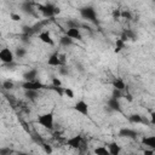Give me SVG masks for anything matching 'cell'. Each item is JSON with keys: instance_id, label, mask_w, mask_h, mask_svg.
<instances>
[{"instance_id": "34", "label": "cell", "mask_w": 155, "mask_h": 155, "mask_svg": "<svg viewBox=\"0 0 155 155\" xmlns=\"http://www.w3.org/2000/svg\"><path fill=\"white\" fill-rule=\"evenodd\" d=\"M121 17V11L120 10H114L113 11V18L114 19H117V18H120Z\"/></svg>"}, {"instance_id": "23", "label": "cell", "mask_w": 155, "mask_h": 155, "mask_svg": "<svg viewBox=\"0 0 155 155\" xmlns=\"http://www.w3.org/2000/svg\"><path fill=\"white\" fill-rule=\"evenodd\" d=\"M67 27L68 28H81V24L75 19H69L67 21Z\"/></svg>"}, {"instance_id": "3", "label": "cell", "mask_w": 155, "mask_h": 155, "mask_svg": "<svg viewBox=\"0 0 155 155\" xmlns=\"http://www.w3.org/2000/svg\"><path fill=\"white\" fill-rule=\"evenodd\" d=\"M38 122L42 127H45L47 130H52L53 128V114L52 113H45V114L40 115L38 117Z\"/></svg>"}, {"instance_id": "19", "label": "cell", "mask_w": 155, "mask_h": 155, "mask_svg": "<svg viewBox=\"0 0 155 155\" xmlns=\"http://www.w3.org/2000/svg\"><path fill=\"white\" fill-rule=\"evenodd\" d=\"M24 96L31 101H35L39 97V91L36 90H24Z\"/></svg>"}, {"instance_id": "7", "label": "cell", "mask_w": 155, "mask_h": 155, "mask_svg": "<svg viewBox=\"0 0 155 155\" xmlns=\"http://www.w3.org/2000/svg\"><path fill=\"white\" fill-rule=\"evenodd\" d=\"M74 109L78 111V113H80V114H82V115H87L88 114V104L85 102V101H78L75 104H74Z\"/></svg>"}, {"instance_id": "28", "label": "cell", "mask_w": 155, "mask_h": 155, "mask_svg": "<svg viewBox=\"0 0 155 155\" xmlns=\"http://www.w3.org/2000/svg\"><path fill=\"white\" fill-rule=\"evenodd\" d=\"M64 94H65L68 98H70V99L74 98V91H73L70 87H65V88H64Z\"/></svg>"}, {"instance_id": "11", "label": "cell", "mask_w": 155, "mask_h": 155, "mask_svg": "<svg viewBox=\"0 0 155 155\" xmlns=\"http://www.w3.org/2000/svg\"><path fill=\"white\" fill-rule=\"evenodd\" d=\"M65 35L70 36L71 39H76V40L82 39V34L80 31V28H68L65 31Z\"/></svg>"}, {"instance_id": "17", "label": "cell", "mask_w": 155, "mask_h": 155, "mask_svg": "<svg viewBox=\"0 0 155 155\" xmlns=\"http://www.w3.org/2000/svg\"><path fill=\"white\" fill-rule=\"evenodd\" d=\"M108 149H109V153H110L111 155H117V154L121 151V148H120V145H119L116 142L109 143V144H108Z\"/></svg>"}, {"instance_id": "9", "label": "cell", "mask_w": 155, "mask_h": 155, "mask_svg": "<svg viewBox=\"0 0 155 155\" xmlns=\"http://www.w3.org/2000/svg\"><path fill=\"white\" fill-rule=\"evenodd\" d=\"M47 64L51 65V67H61V65H64V64L62 63L61 58H59V53H57V52L52 53V54L48 57Z\"/></svg>"}, {"instance_id": "12", "label": "cell", "mask_w": 155, "mask_h": 155, "mask_svg": "<svg viewBox=\"0 0 155 155\" xmlns=\"http://www.w3.org/2000/svg\"><path fill=\"white\" fill-rule=\"evenodd\" d=\"M39 39H40L44 44H47V45H50V46H53V45H54V41H53V39L51 38V35H50L48 31H42V33H40V34H39Z\"/></svg>"}, {"instance_id": "2", "label": "cell", "mask_w": 155, "mask_h": 155, "mask_svg": "<svg viewBox=\"0 0 155 155\" xmlns=\"http://www.w3.org/2000/svg\"><path fill=\"white\" fill-rule=\"evenodd\" d=\"M80 15L84 19L88 21V22H92V23H96L97 24V13H96V10L92 7V6H84L80 8Z\"/></svg>"}, {"instance_id": "4", "label": "cell", "mask_w": 155, "mask_h": 155, "mask_svg": "<svg viewBox=\"0 0 155 155\" xmlns=\"http://www.w3.org/2000/svg\"><path fill=\"white\" fill-rule=\"evenodd\" d=\"M22 87H23V90H36V91H39L41 88H48V86L44 85L42 82H40L36 79L35 80H30V81H24L22 84Z\"/></svg>"}, {"instance_id": "25", "label": "cell", "mask_w": 155, "mask_h": 155, "mask_svg": "<svg viewBox=\"0 0 155 155\" xmlns=\"http://www.w3.org/2000/svg\"><path fill=\"white\" fill-rule=\"evenodd\" d=\"M15 87V84H13V81H11V80H5L4 82H2V88L4 90H12Z\"/></svg>"}, {"instance_id": "27", "label": "cell", "mask_w": 155, "mask_h": 155, "mask_svg": "<svg viewBox=\"0 0 155 155\" xmlns=\"http://www.w3.org/2000/svg\"><path fill=\"white\" fill-rule=\"evenodd\" d=\"M122 96H124V94H122V91H121V90L114 88V90H113V92H111V97H114V98H117V99H120Z\"/></svg>"}, {"instance_id": "10", "label": "cell", "mask_w": 155, "mask_h": 155, "mask_svg": "<svg viewBox=\"0 0 155 155\" xmlns=\"http://www.w3.org/2000/svg\"><path fill=\"white\" fill-rule=\"evenodd\" d=\"M119 136L122 137V138H130V139H136L137 138V132L134 130H131V128H121L119 131Z\"/></svg>"}, {"instance_id": "13", "label": "cell", "mask_w": 155, "mask_h": 155, "mask_svg": "<svg viewBox=\"0 0 155 155\" xmlns=\"http://www.w3.org/2000/svg\"><path fill=\"white\" fill-rule=\"evenodd\" d=\"M36 76H38V69H35V68L29 69L28 71H25V73L23 74V79H24L25 81L35 80V79H36Z\"/></svg>"}, {"instance_id": "24", "label": "cell", "mask_w": 155, "mask_h": 155, "mask_svg": "<svg viewBox=\"0 0 155 155\" xmlns=\"http://www.w3.org/2000/svg\"><path fill=\"white\" fill-rule=\"evenodd\" d=\"M15 54H16L17 58H23V57L27 54V51H25V48H23V47H18V48H16Z\"/></svg>"}, {"instance_id": "29", "label": "cell", "mask_w": 155, "mask_h": 155, "mask_svg": "<svg viewBox=\"0 0 155 155\" xmlns=\"http://www.w3.org/2000/svg\"><path fill=\"white\" fill-rule=\"evenodd\" d=\"M121 18H125V19H132V13L127 10L125 11H121Z\"/></svg>"}, {"instance_id": "38", "label": "cell", "mask_w": 155, "mask_h": 155, "mask_svg": "<svg viewBox=\"0 0 155 155\" xmlns=\"http://www.w3.org/2000/svg\"><path fill=\"white\" fill-rule=\"evenodd\" d=\"M125 97H126V98H127V101H128V102H132V96H131V94H130V93H127V94H126V96H125Z\"/></svg>"}, {"instance_id": "31", "label": "cell", "mask_w": 155, "mask_h": 155, "mask_svg": "<svg viewBox=\"0 0 155 155\" xmlns=\"http://www.w3.org/2000/svg\"><path fill=\"white\" fill-rule=\"evenodd\" d=\"M68 68L65 67V65H61V68H59V74L61 75H68Z\"/></svg>"}, {"instance_id": "30", "label": "cell", "mask_w": 155, "mask_h": 155, "mask_svg": "<svg viewBox=\"0 0 155 155\" xmlns=\"http://www.w3.org/2000/svg\"><path fill=\"white\" fill-rule=\"evenodd\" d=\"M51 80H52V86H62V81L57 76H52Z\"/></svg>"}, {"instance_id": "33", "label": "cell", "mask_w": 155, "mask_h": 155, "mask_svg": "<svg viewBox=\"0 0 155 155\" xmlns=\"http://www.w3.org/2000/svg\"><path fill=\"white\" fill-rule=\"evenodd\" d=\"M41 147L44 148L45 153H47V154H51V153H52V148H51V145H47V144L42 143V145H41Z\"/></svg>"}, {"instance_id": "22", "label": "cell", "mask_w": 155, "mask_h": 155, "mask_svg": "<svg viewBox=\"0 0 155 155\" xmlns=\"http://www.w3.org/2000/svg\"><path fill=\"white\" fill-rule=\"evenodd\" d=\"M94 153L97 155H109V149H107V147H98L94 149Z\"/></svg>"}, {"instance_id": "21", "label": "cell", "mask_w": 155, "mask_h": 155, "mask_svg": "<svg viewBox=\"0 0 155 155\" xmlns=\"http://www.w3.org/2000/svg\"><path fill=\"white\" fill-rule=\"evenodd\" d=\"M124 47H125V41H124L121 38L116 39V41H115V48H114V52H115V53H119Z\"/></svg>"}, {"instance_id": "35", "label": "cell", "mask_w": 155, "mask_h": 155, "mask_svg": "<svg viewBox=\"0 0 155 155\" xmlns=\"http://www.w3.org/2000/svg\"><path fill=\"white\" fill-rule=\"evenodd\" d=\"M10 153H11V150L8 148H1L0 149V155H7Z\"/></svg>"}, {"instance_id": "14", "label": "cell", "mask_w": 155, "mask_h": 155, "mask_svg": "<svg viewBox=\"0 0 155 155\" xmlns=\"http://www.w3.org/2000/svg\"><path fill=\"white\" fill-rule=\"evenodd\" d=\"M111 85H113L114 88H117V90H121V91H124V90L126 88V84H125V81H124L121 78H115V79H113Z\"/></svg>"}, {"instance_id": "18", "label": "cell", "mask_w": 155, "mask_h": 155, "mask_svg": "<svg viewBox=\"0 0 155 155\" xmlns=\"http://www.w3.org/2000/svg\"><path fill=\"white\" fill-rule=\"evenodd\" d=\"M128 120H130V122H132V124H145V122H147V121L143 119V116L139 115V114H132V115H130V116H128Z\"/></svg>"}, {"instance_id": "26", "label": "cell", "mask_w": 155, "mask_h": 155, "mask_svg": "<svg viewBox=\"0 0 155 155\" xmlns=\"http://www.w3.org/2000/svg\"><path fill=\"white\" fill-rule=\"evenodd\" d=\"M124 33L126 34V36L128 38V40H136V39H137V36H136L134 31H133V30H131V29H125V30H124Z\"/></svg>"}, {"instance_id": "36", "label": "cell", "mask_w": 155, "mask_h": 155, "mask_svg": "<svg viewBox=\"0 0 155 155\" xmlns=\"http://www.w3.org/2000/svg\"><path fill=\"white\" fill-rule=\"evenodd\" d=\"M150 124L155 126V111H153V113L150 114Z\"/></svg>"}, {"instance_id": "5", "label": "cell", "mask_w": 155, "mask_h": 155, "mask_svg": "<svg viewBox=\"0 0 155 155\" xmlns=\"http://www.w3.org/2000/svg\"><path fill=\"white\" fill-rule=\"evenodd\" d=\"M15 53L8 48V47H4L0 51V59L4 64H8V63H13V58H15Z\"/></svg>"}, {"instance_id": "16", "label": "cell", "mask_w": 155, "mask_h": 155, "mask_svg": "<svg viewBox=\"0 0 155 155\" xmlns=\"http://www.w3.org/2000/svg\"><path fill=\"white\" fill-rule=\"evenodd\" d=\"M22 11L28 13V15L35 16V12H34V8H33V4L29 2V1H25V2L22 4Z\"/></svg>"}, {"instance_id": "1", "label": "cell", "mask_w": 155, "mask_h": 155, "mask_svg": "<svg viewBox=\"0 0 155 155\" xmlns=\"http://www.w3.org/2000/svg\"><path fill=\"white\" fill-rule=\"evenodd\" d=\"M38 10L47 18H51L61 12V8L52 5V4H46V5H38Z\"/></svg>"}, {"instance_id": "8", "label": "cell", "mask_w": 155, "mask_h": 155, "mask_svg": "<svg viewBox=\"0 0 155 155\" xmlns=\"http://www.w3.org/2000/svg\"><path fill=\"white\" fill-rule=\"evenodd\" d=\"M107 105L109 108V110H113V111H121V104H120V99L117 98H109L108 102H107Z\"/></svg>"}, {"instance_id": "15", "label": "cell", "mask_w": 155, "mask_h": 155, "mask_svg": "<svg viewBox=\"0 0 155 155\" xmlns=\"http://www.w3.org/2000/svg\"><path fill=\"white\" fill-rule=\"evenodd\" d=\"M142 143L144 145H147L148 148H151L155 150V136H148V137H143L142 138Z\"/></svg>"}, {"instance_id": "37", "label": "cell", "mask_w": 155, "mask_h": 155, "mask_svg": "<svg viewBox=\"0 0 155 155\" xmlns=\"http://www.w3.org/2000/svg\"><path fill=\"white\" fill-rule=\"evenodd\" d=\"M59 58H61L62 63H63V64H65V54H59Z\"/></svg>"}, {"instance_id": "32", "label": "cell", "mask_w": 155, "mask_h": 155, "mask_svg": "<svg viewBox=\"0 0 155 155\" xmlns=\"http://www.w3.org/2000/svg\"><path fill=\"white\" fill-rule=\"evenodd\" d=\"M10 17H11V19H12V21H15V22L21 21V15H18V13H11V15H10Z\"/></svg>"}, {"instance_id": "6", "label": "cell", "mask_w": 155, "mask_h": 155, "mask_svg": "<svg viewBox=\"0 0 155 155\" xmlns=\"http://www.w3.org/2000/svg\"><path fill=\"white\" fill-rule=\"evenodd\" d=\"M67 145H69L73 149H80V147L82 145V137L80 134L73 136L67 140Z\"/></svg>"}, {"instance_id": "20", "label": "cell", "mask_w": 155, "mask_h": 155, "mask_svg": "<svg viewBox=\"0 0 155 155\" xmlns=\"http://www.w3.org/2000/svg\"><path fill=\"white\" fill-rule=\"evenodd\" d=\"M73 41H74V39H71L70 36H68V35H63V36H61V39H59V42H61V45L62 46H71L73 45Z\"/></svg>"}]
</instances>
